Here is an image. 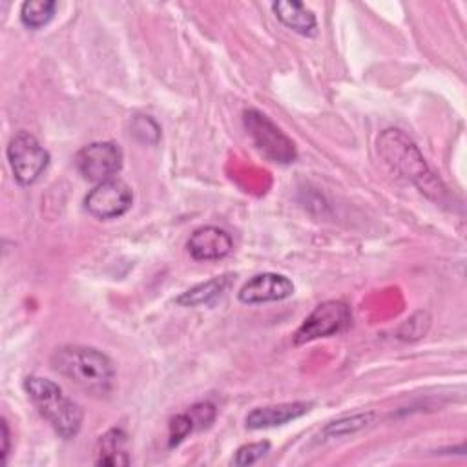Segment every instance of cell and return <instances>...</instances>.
Returning <instances> with one entry per match:
<instances>
[{
    "label": "cell",
    "instance_id": "44dd1931",
    "mask_svg": "<svg viewBox=\"0 0 467 467\" xmlns=\"http://www.w3.org/2000/svg\"><path fill=\"white\" fill-rule=\"evenodd\" d=\"M0 427H2V441H4V447H2V460L5 462L7 460V454H9V427H7V421L2 418L0 420Z\"/></svg>",
    "mask_w": 467,
    "mask_h": 467
},
{
    "label": "cell",
    "instance_id": "30bf717a",
    "mask_svg": "<svg viewBox=\"0 0 467 467\" xmlns=\"http://www.w3.org/2000/svg\"><path fill=\"white\" fill-rule=\"evenodd\" d=\"M186 246L195 261H217L232 252L234 243L230 234L223 228L201 226L193 230Z\"/></svg>",
    "mask_w": 467,
    "mask_h": 467
},
{
    "label": "cell",
    "instance_id": "e0dca14e",
    "mask_svg": "<svg viewBox=\"0 0 467 467\" xmlns=\"http://www.w3.org/2000/svg\"><path fill=\"white\" fill-rule=\"evenodd\" d=\"M131 135L144 144H155L161 139V128L150 115H137L131 120Z\"/></svg>",
    "mask_w": 467,
    "mask_h": 467
},
{
    "label": "cell",
    "instance_id": "3957f363",
    "mask_svg": "<svg viewBox=\"0 0 467 467\" xmlns=\"http://www.w3.org/2000/svg\"><path fill=\"white\" fill-rule=\"evenodd\" d=\"M24 389L33 405L60 438L71 440L77 436L84 420V410L77 401L67 398L55 381L42 376H27L24 379Z\"/></svg>",
    "mask_w": 467,
    "mask_h": 467
},
{
    "label": "cell",
    "instance_id": "7c38bea8",
    "mask_svg": "<svg viewBox=\"0 0 467 467\" xmlns=\"http://www.w3.org/2000/svg\"><path fill=\"white\" fill-rule=\"evenodd\" d=\"M272 11L277 20L303 36H314L317 33L316 15L301 2L296 0H277L272 4Z\"/></svg>",
    "mask_w": 467,
    "mask_h": 467
},
{
    "label": "cell",
    "instance_id": "ac0fdd59",
    "mask_svg": "<svg viewBox=\"0 0 467 467\" xmlns=\"http://www.w3.org/2000/svg\"><path fill=\"white\" fill-rule=\"evenodd\" d=\"M270 451V441H255V443H246L241 445L235 451V456L232 458V463L237 467H244V465H252L257 460H261L266 452Z\"/></svg>",
    "mask_w": 467,
    "mask_h": 467
},
{
    "label": "cell",
    "instance_id": "9c48e42d",
    "mask_svg": "<svg viewBox=\"0 0 467 467\" xmlns=\"http://www.w3.org/2000/svg\"><path fill=\"white\" fill-rule=\"evenodd\" d=\"M294 294V283L283 275L274 272H263L250 277L239 290V301L246 305L283 301Z\"/></svg>",
    "mask_w": 467,
    "mask_h": 467
},
{
    "label": "cell",
    "instance_id": "ffe728a7",
    "mask_svg": "<svg viewBox=\"0 0 467 467\" xmlns=\"http://www.w3.org/2000/svg\"><path fill=\"white\" fill-rule=\"evenodd\" d=\"M190 414L195 421V427L199 423V427H208L213 418H215V407L208 401H202V403H195L192 409H190Z\"/></svg>",
    "mask_w": 467,
    "mask_h": 467
},
{
    "label": "cell",
    "instance_id": "d6986e66",
    "mask_svg": "<svg viewBox=\"0 0 467 467\" xmlns=\"http://www.w3.org/2000/svg\"><path fill=\"white\" fill-rule=\"evenodd\" d=\"M195 429V421L190 412L177 414L170 420V445H179L192 431Z\"/></svg>",
    "mask_w": 467,
    "mask_h": 467
},
{
    "label": "cell",
    "instance_id": "4fadbf2b",
    "mask_svg": "<svg viewBox=\"0 0 467 467\" xmlns=\"http://www.w3.org/2000/svg\"><path fill=\"white\" fill-rule=\"evenodd\" d=\"M128 436L120 429H109L106 434L100 436L97 445V465H128V451L126 440Z\"/></svg>",
    "mask_w": 467,
    "mask_h": 467
},
{
    "label": "cell",
    "instance_id": "8992f818",
    "mask_svg": "<svg viewBox=\"0 0 467 467\" xmlns=\"http://www.w3.org/2000/svg\"><path fill=\"white\" fill-rule=\"evenodd\" d=\"M352 321V314L343 301H325L317 305L294 334V343L303 345L319 337H328L343 332Z\"/></svg>",
    "mask_w": 467,
    "mask_h": 467
},
{
    "label": "cell",
    "instance_id": "7a4b0ae2",
    "mask_svg": "<svg viewBox=\"0 0 467 467\" xmlns=\"http://www.w3.org/2000/svg\"><path fill=\"white\" fill-rule=\"evenodd\" d=\"M378 153L381 159L400 175L409 179L420 188L421 193L434 201H441L447 195L441 181L432 173L418 146L400 130H385L378 137Z\"/></svg>",
    "mask_w": 467,
    "mask_h": 467
},
{
    "label": "cell",
    "instance_id": "5b68a950",
    "mask_svg": "<svg viewBox=\"0 0 467 467\" xmlns=\"http://www.w3.org/2000/svg\"><path fill=\"white\" fill-rule=\"evenodd\" d=\"M5 153L16 182L24 186L36 182L49 164V153L27 131H18L9 140Z\"/></svg>",
    "mask_w": 467,
    "mask_h": 467
},
{
    "label": "cell",
    "instance_id": "9a60e30c",
    "mask_svg": "<svg viewBox=\"0 0 467 467\" xmlns=\"http://www.w3.org/2000/svg\"><path fill=\"white\" fill-rule=\"evenodd\" d=\"M57 11L53 0H27L20 7V20L29 29H40L51 22Z\"/></svg>",
    "mask_w": 467,
    "mask_h": 467
},
{
    "label": "cell",
    "instance_id": "277c9868",
    "mask_svg": "<svg viewBox=\"0 0 467 467\" xmlns=\"http://www.w3.org/2000/svg\"><path fill=\"white\" fill-rule=\"evenodd\" d=\"M244 128L255 148L272 162L290 164L296 161L297 151L294 142L261 111L246 109L243 113Z\"/></svg>",
    "mask_w": 467,
    "mask_h": 467
},
{
    "label": "cell",
    "instance_id": "52a82bcc",
    "mask_svg": "<svg viewBox=\"0 0 467 467\" xmlns=\"http://www.w3.org/2000/svg\"><path fill=\"white\" fill-rule=\"evenodd\" d=\"M75 166L80 175L91 182H102L113 179L122 168V150L119 144L102 140L91 142L78 150L75 155Z\"/></svg>",
    "mask_w": 467,
    "mask_h": 467
},
{
    "label": "cell",
    "instance_id": "8fae6325",
    "mask_svg": "<svg viewBox=\"0 0 467 467\" xmlns=\"http://www.w3.org/2000/svg\"><path fill=\"white\" fill-rule=\"evenodd\" d=\"M310 409H312L310 401H288V403L255 407L246 414L244 423L248 429H254V431L270 429V427L285 425L292 420H297L305 416Z\"/></svg>",
    "mask_w": 467,
    "mask_h": 467
},
{
    "label": "cell",
    "instance_id": "6da1fadb",
    "mask_svg": "<svg viewBox=\"0 0 467 467\" xmlns=\"http://www.w3.org/2000/svg\"><path fill=\"white\" fill-rule=\"evenodd\" d=\"M51 367L88 394L106 396L115 379L111 359L93 347L62 345L51 354Z\"/></svg>",
    "mask_w": 467,
    "mask_h": 467
},
{
    "label": "cell",
    "instance_id": "ba28073f",
    "mask_svg": "<svg viewBox=\"0 0 467 467\" xmlns=\"http://www.w3.org/2000/svg\"><path fill=\"white\" fill-rule=\"evenodd\" d=\"M133 204L131 188L120 179H108L99 182L84 199L86 210L102 221L117 219L124 215Z\"/></svg>",
    "mask_w": 467,
    "mask_h": 467
},
{
    "label": "cell",
    "instance_id": "5bb4252c",
    "mask_svg": "<svg viewBox=\"0 0 467 467\" xmlns=\"http://www.w3.org/2000/svg\"><path fill=\"white\" fill-rule=\"evenodd\" d=\"M230 286V275H217L212 277L206 283L195 285L193 288L186 290L181 294L175 301L181 306H201V305H210L217 297L224 294V290Z\"/></svg>",
    "mask_w": 467,
    "mask_h": 467
},
{
    "label": "cell",
    "instance_id": "2e32d148",
    "mask_svg": "<svg viewBox=\"0 0 467 467\" xmlns=\"http://www.w3.org/2000/svg\"><path fill=\"white\" fill-rule=\"evenodd\" d=\"M374 412H358L352 416H343L339 420L330 421L323 431L321 436L323 438H339V436H347L352 432H358L359 429L367 427L372 420H374Z\"/></svg>",
    "mask_w": 467,
    "mask_h": 467
}]
</instances>
